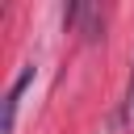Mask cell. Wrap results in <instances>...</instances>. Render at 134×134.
I'll use <instances>...</instances> for the list:
<instances>
[{"label":"cell","instance_id":"1","mask_svg":"<svg viewBox=\"0 0 134 134\" xmlns=\"http://www.w3.org/2000/svg\"><path fill=\"white\" fill-rule=\"evenodd\" d=\"M34 84V63H25L21 67V75L13 80V88H8V96H4V121H0V134H13V126H17V105H21V96H25V88Z\"/></svg>","mask_w":134,"mask_h":134},{"label":"cell","instance_id":"2","mask_svg":"<svg viewBox=\"0 0 134 134\" xmlns=\"http://www.w3.org/2000/svg\"><path fill=\"white\" fill-rule=\"evenodd\" d=\"M63 21L67 25H80V34L84 38H100V29H105V17H100V8H92V4H71L67 13H63Z\"/></svg>","mask_w":134,"mask_h":134},{"label":"cell","instance_id":"3","mask_svg":"<svg viewBox=\"0 0 134 134\" xmlns=\"http://www.w3.org/2000/svg\"><path fill=\"white\" fill-rule=\"evenodd\" d=\"M117 126H134V71H130V84H126V100H121Z\"/></svg>","mask_w":134,"mask_h":134}]
</instances>
